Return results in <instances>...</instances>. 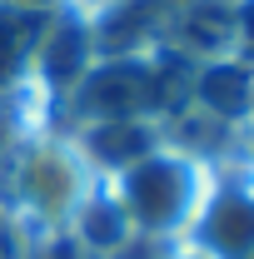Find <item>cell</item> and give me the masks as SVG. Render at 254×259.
I'll list each match as a JSON object with an SVG mask.
<instances>
[{
  "label": "cell",
  "instance_id": "cell-1",
  "mask_svg": "<svg viewBox=\"0 0 254 259\" xmlns=\"http://www.w3.org/2000/svg\"><path fill=\"white\" fill-rule=\"evenodd\" d=\"M115 194H120V204H125L135 229H145V234H175V229L194 225V214L204 204V169L190 155L155 145L145 160L120 169Z\"/></svg>",
  "mask_w": 254,
  "mask_h": 259
},
{
  "label": "cell",
  "instance_id": "cell-2",
  "mask_svg": "<svg viewBox=\"0 0 254 259\" xmlns=\"http://www.w3.org/2000/svg\"><path fill=\"white\" fill-rule=\"evenodd\" d=\"M75 105L85 125L95 120H140L155 110V60H95L75 80Z\"/></svg>",
  "mask_w": 254,
  "mask_h": 259
},
{
  "label": "cell",
  "instance_id": "cell-3",
  "mask_svg": "<svg viewBox=\"0 0 254 259\" xmlns=\"http://www.w3.org/2000/svg\"><path fill=\"white\" fill-rule=\"evenodd\" d=\"M190 100L220 125H244L254 120V60L234 55H215V60L190 65Z\"/></svg>",
  "mask_w": 254,
  "mask_h": 259
},
{
  "label": "cell",
  "instance_id": "cell-4",
  "mask_svg": "<svg viewBox=\"0 0 254 259\" xmlns=\"http://www.w3.org/2000/svg\"><path fill=\"white\" fill-rule=\"evenodd\" d=\"M194 239L209 259H254V190L229 185L220 194H204Z\"/></svg>",
  "mask_w": 254,
  "mask_h": 259
},
{
  "label": "cell",
  "instance_id": "cell-5",
  "mask_svg": "<svg viewBox=\"0 0 254 259\" xmlns=\"http://www.w3.org/2000/svg\"><path fill=\"white\" fill-rule=\"evenodd\" d=\"M20 190L40 214H75V204L90 194V164H80V155L55 150V145H40L25 169H20Z\"/></svg>",
  "mask_w": 254,
  "mask_h": 259
},
{
  "label": "cell",
  "instance_id": "cell-6",
  "mask_svg": "<svg viewBox=\"0 0 254 259\" xmlns=\"http://www.w3.org/2000/svg\"><path fill=\"white\" fill-rule=\"evenodd\" d=\"M155 145H159V135H155V120L150 115H140V120H95V125H85V135H80L85 164L90 169H105V175L130 169L135 160H145Z\"/></svg>",
  "mask_w": 254,
  "mask_h": 259
},
{
  "label": "cell",
  "instance_id": "cell-7",
  "mask_svg": "<svg viewBox=\"0 0 254 259\" xmlns=\"http://www.w3.org/2000/svg\"><path fill=\"white\" fill-rule=\"evenodd\" d=\"M180 40L194 60H215L239 50V25H234V5L229 0H190L180 10Z\"/></svg>",
  "mask_w": 254,
  "mask_h": 259
},
{
  "label": "cell",
  "instance_id": "cell-8",
  "mask_svg": "<svg viewBox=\"0 0 254 259\" xmlns=\"http://www.w3.org/2000/svg\"><path fill=\"white\" fill-rule=\"evenodd\" d=\"M75 234L85 244V254H120L130 239H135V225H130L120 194H105V190H90L80 204H75Z\"/></svg>",
  "mask_w": 254,
  "mask_h": 259
},
{
  "label": "cell",
  "instance_id": "cell-9",
  "mask_svg": "<svg viewBox=\"0 0 254 259\" xmlns=\"http://www.w3.org/2000/svg\"><path fill=\"white\" fill-rule=\"evenodd\" d=\"M95 65V40H90V25L85 20H65L45 35L40 45V70L50 85H75L85 70Z\"/></svg>",
  "mask_w": 254,
  "mask_h": 259
},
{
  "label": "cell",
  "instance_id": "cell-10",
  "mask_svg": "<svg viewBox=\"0 0 254 259\" xmlns=\"http://www.w3.org/2000/svg\"><path fill=\"white\" fill-rule=\"evenodd\" d=\"M234 25H239V50H254V0L234 5Z\"/></svg>",
  "mask_w": 254,
  "mask_h": 259
},
{
  "label": "cell",
  "instance_id": "cell-11",
  "mask_svg": "<svg viewBox=\"0 0 254 259\" xmlns=\"http://www.w3.org/2000/svg\"><path fill=\"white\" fill-rule=\"evenodd\" d=\"M15 5H25V10H50V5H60V0H15Z\"/></svg>",
  "mask_w": 254,
  "mask_h": 259
},
{
  "label": "cell",
  "instance_id": "cell-12",
  "mask_svg": "<svg viewBox=\"0 0 254 259\" xmlns=\"http://www.w3.org/2000/svg\"><path fill=\"white\" fill-rule=\"evenodd\" d=\"M170 259H199V254H170Z\"/></svg>",
  "mask_w": 254,
  "mask_h": 259
}]
</instances>
